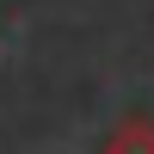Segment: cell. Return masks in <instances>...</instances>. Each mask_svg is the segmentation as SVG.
I'll return each mask as SVG.
<instances>
[{"label":"cell","instance_id":"cell-1","mask_svg":"<svg viewBox=\"0 0 154 154\" xmlns=\"http://www.w3.org/2000/svg\"><path fill=\"white\" fill-rule=\"evenodd\" d=\"M111 154H154V123H123L117 130V142H111Z\"/></svg>","mask_w":154,"mask_h":154}]
</instances>
